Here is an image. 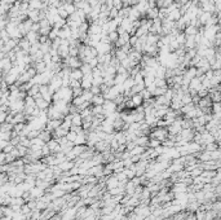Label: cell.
I'll use <instances>...</instances> for the list:
<instances>
[{
	"label": "cell",
	"instance_id": "obj_1",
	"mask_svg": "<svg viewBox=\"0 0 221 220\" xmlns=\"http://www.w3.org/2000/svg\"><path fill=\"white\" fill-rule=\"evenodd\" d=\"M150 139H157V140H160L162 143L166 141L169 137V132H168V127H154L151 128V132L149 135Z\"/></svg>",
	"mask_w": 221,
	"mask_h": 220
},
{
	"label": "cell",
	"instance_id": "obj_2",
	"mask_svg": "<svg viewBox=\"0 0 221 220\" xmlns=\"http://www.w3.org/2000/svg\"><path fill=\"white\" fill-rule=\"evenodd\" d=\"M104 106V112H105V115H110V114H113L115 112H118V105L115 104V101L113 100H106L105 101V104L102 105Z\"/></svg>",
	"mask_w": 221,
	"mask_h": 220
},
{
	"label": "cell",
	"instance_id": "obj_3",
	"mask_svg": "<svg viewBox=\"0 0 221 220\" xmlns=\"http://www.w3.org/2000/svg\"><path fill=\"white\" fill-rule=\"evenodd\" d=\"M129 39H131V35L129 33H124V34H120L119 35V39H118L115 47L116 48H122L124 46H127V44H129Z\"/></svg>",
	"mask_w": 221,
	"mask_h": 220
},
{
	"label": "cell",
	"instance_id": "obj_4",
	"mask_svg": "<svg viewBox=\"0 0 221 220\" xmlns=\"http://www.w3.org/2000/svg\"><path fill=\"white\" fill-rule=\"evenodd\" d=\"M69 134V130H66L65 127H58L54 132H53V139H61V137H66V135Z\"/></svg>",
	"mask_w": 221,
	"mask_h": 220
},
{
	"label": "cell",
	"instance_id": "obj_5",
	"mask_svg": "<svg viewBox=\"0 0 221 220\" xmlns=\"http://www.w3.org/2000/svg\"><path fill=\"white\" fill-rule=\"evenodd\" d=\"M146 18L149 20H157L159 18V8L155 7V8H150L149 11L146 12Z\"/></svg>",
	"mask_w": 221,
	"mask_h": 220
},
{
	"label": "cell",
	"instance_id": "obj_6",
	"mask_svg": "<svg viewBox=\"0 0 221 220\" xmlns=\"http://www.w3.org/2000/svg\"><path fill=\"white\" fill-rule=\"evenodd\" d=\"M28 5H30V9L41 11L44 3L41 2V0H30V2H28Z\"/></svg>",
	"mask_w": 221,
	"mask_h": 220
},
{
	"label": "cell",
	"instance_id": "obj_7",
	"mask_svg": "<svg viewBox=\"0 0 221 220\" xmlns=\"http://www.w3.org/2000/svg\"><path fill=\"white\" fill-rule=\"evenodd\" d=\"M105 101H106V99H105V96L102 93H100V95H94V97H93V100H92V105L94 106V105H104L105 104Z\"/></svg>",
	"mask_w": 221,
	"mask_h": 220
},
{
	"label": "cell",
	"instance_id": "obj_8",
	"mask_svg": "<svg viewBox=\"0 0 221 220\" xmlns=\"http://www.w3.org/2000/svg\"><path fill=\"white\" fill-rule=\"evenodd\" d=\"M34 68L36 69V73H38V74H43V73L47 71V64L44 62V61L35 62L34 64Z\"/></svg>",
	"mask_w": 221,
	"mask_h": 220
},
{
	"label": "cell",
	"instance_id": "obj_9",
	"mask_svg": "<svg viewBox=\"0 0 221 220\" xmlns=\"http://www.w3.org/2000/svg\"><path fill=\"white\" fill-rule=\"evenodd\" d=\"M71 79H75V80H80L82 82V79L84 78V74H83V71L80 70V69H72L71 70Z\"/></svg>",
	"mask_w": 221,
	"mask_h": 220
},
{
	"label": "cell",
	"instance_id": "obj_10",
	"mask_svg": "<svg viewBox=\"0 0 221 220\" xmlns=\"http://www.w3.org/2000/svg\"><path fill=\"white\" fill-rule=\"evenodd\" d=\"M149 140H150L149 136H138L135 143L137 145H140V146H145V148H147V145H149Z\"/></svg>",
	"mask_w": 221,
	"mask_h": 220
},
{
	"label": "cell",
	"instance_id": "obj_11",
	"mask_svg": "<svg viewBox=\"0 0 221 220\" xmlns=\"http://www.w3.org/2000/svg\"><path fill=\"white\" fill-rule=\"evenodd\" d=\"M72 115V126H83V117L80 113L71 114Z\"/></svg>",
	"mask_w": 221,
	"mask_h": 220
},
{
	"label": "cell",
	"instance_id": "obj_12",
	"mask_svg": "<svg viewBox=\"0 0 221 220\" xmlns=\"http://www.w3.org/2000/svg\"><path fill=\"white\" fill-rule=\"evenodd\" d=\"M63 8H65L66 12H67V13L70 14V16L78 11V9H76V7H75V4H74L72 2H66L65 5H63Z\"/></svg>",
	"mask_w": 221,
	"mask_h": 220
},
{
	"label": "cell",
	"instance_id": "obj_13",
	"mask_svg": "<svg viewBox=\"0 0 221 220\" xmlns=\"http://www.w3.org/2000/svg\"><path fill=\"white\" fill-rule=\"evenodd\" d=\"M181 17H182V13H181L180 8H179V9H176V11H173V12H171V13L168 14V20L175 21V22H177Z\"/></svg>",
	"mask_w": 221,
	"mask_h": 220
},
{
	"label": "cell",
	"instance_id": "obj_14",
	"mask_svg": "<svg viewBox=\"0 0 221 220\" xmlns=\"http://www.w3.org/2000/svg\"><path fill=\"white\" fill-rule=\"evenodd\" d=\"M40 84H34L30 90L27 91V96H32V97H35L36 95H39L40 93Z\"/></svg>",
	"mask_w": 221,
	"mask_h": 220
},
{
	"label": "cell",
	"instance_id": "obj_15",
	"mask_svg": "<svg viewBox=\"0 0 221 220\" xmlns=\"http://www.w3.org/2000/svg\"><path fill=\"white\" fill-rule=\"evenodd\" d=\"M132 99V101L135 102V105L138 108V106H142V104H144V97H142V95L141 93H137V95H133V96L131 97Z\"/></svg>",
	"mask_w": 221,
	"mask_h": 220
},
{
	"label": "cell",
	"instance_id": "obj_16",
	"mask_svg": "<svg viewBox=\"0 0 221 220\" xmlns=\"http://www.w3.org/2000/svg\"><path fill=\"white\" fill-rule=\"evenodd\" d=\"M107 36H109L110 43H111L113 46H115L116 42H118V39H119V33H118V31H113V33L107 34Z\"/></svg>",
	"mask_w": 221,
	"mask_h": 220
},
{
	"label": "cell",
	"instance_id": "obj_17",
	"mask_svg": "<svg viewBox=\"0 0 221 220\" xmlns=\"http://www.w3.org/2000/svg\"><path fill=\"white\" fill-rule=\"evenodd\" d=\"M123 86H124V90H126V92H127V91H131V90H132V87L135 86V79L129 77V78L126 80V82L123 83Z\"/></svg>",
	"mask_w": 221,
	"mask_h": 220
},
{
	"label": "cell",
	"instance_id": "obj_18",
	"mask_svg": "<svg viewBox=\"0 0 221 220\" xmlns=\"http://www.w3.org/2000/svg\"><path fill=\"white\" fill-rule=\"evenodd\" d=\"M162 146V141L160 140H157V139H150L149 140V145H147V148H153V149H157Z\"/></svg>",
	"mask_w": 221,
	"mask_h": 220
},
{
	"label": "cell",
	"instance_id": "obj_19",
	"mask_svg": "<svg viewBox=\"0 0 221 220\" xmlns=\"http://www.w3.org/2000/svg\"><path fill=\"white\" fill-rule=\"evenodd\" d=\"M155 86L159 88H168L167 79H162V78H155Z\"/></svg>",
	"mask_w": 221,
	"mask_h": 220
},
{
	"label": "cell",
	"instance_id": "obj_20",
	"mask_svg": "<svg viewBox=\"0 0 221 220\" xmlns=\"http://www.w3.org/2000/svg\"><path fill=\"white\" fill-rule=\"evenodd\" d=\"M144 82H145L146 88L150 87V86H153L154 83H155V77H154V75H146L145 79H144Z\"/></svg>",
	"mask_w": 221,
	"mask_h": 220
},
{
	"label": "cell",
	"instance_id": "obj_21",
	"mask_svg": "<svg viewBox=\"0 0 221 220\" xmlns=\"http://www.w3.org/2000/svg\"><path fill=\"white\" fill-rule=\"evenodd\" d=\"M67 25V20H65V18H60L58 20L56 24L53 25V27H56V29H62L63 26H66Z\"/></svg>",
	"mask_w": 221,
	"mask_h": 220
},
{
	"label": "cell",
	"instance_id": "obj_22",
	"mask_svg": "<svg viewBox=\"0 0 221 220\" xmlns=\"http://www.w3.org/2000/svg\"><path fill=\"white\" fill-rule=\"evenodd\" d=\"M76 136H78V134H76V132H74V131H69V134L66 135V137H67V140H69V141H71V143H75Z\"/></svg>",
	"mask_w": 221,
	"mask_h": 220
},
{
	"label": "cell",
	"instance_id": "obj_23",
	"mask_svg": "<svg viewBox=\"0 0 221 220\" xmlns=\"http://www.w3.org/2000/svg\"><path fill=\"white\" fill-rule=\"evenodd\" d=\"M141 95H142V97H144V100H149V99H151L153 97V95L150 93V91L147 90V88H145V90L141 92Z\"/></svg>",
	"mask_w": 221,
	"mask_h": 220
},
{
	"label": "cell",
	"instance_id": "obj_24",
	"mask_svg": "<svg viewBox=\"0 0 221 220\" xmlns=\"http://www.w3.org/2000/svg\"><path fill=\"white\" fill-rule=\"evenodd\" d=\"M137 42H138V36H136V35H133V36H131V39H129V44L132 46V48H133L136 44H137Z\"/></svg>",
	"mask_w": 221,
	"mask_h": 220
},
{
	"label": "cell",
	"instance_id": "obj_25",
	"mask_svg": "<svg viewBox=\"0 0 221 220\" xmlns=\"http://www.w3.org/2000/svg\"><path fill=\"white\" fill-rule=\"evenodd\" d=\"M14 148H16V146H14V145H13L12 143H9V145L6 146V148H4V149H3L2 152H4V153H11V152H12V150H13Z\"/></svg>",
	"mask_w": 221,
	"mask_h": 220
},
{
	"label": "cell",
	"instance_id": "obj_26",
	"mask_svg": "<svg viewBox=\"0 0 221 220\" xmlns=\"http://www.w3.org/2000/svg\"><path fill=\"white\" fill-rule=\"evenodd\" d=\"M49 220H62V216H61V214H56L53 218H50Z\"/></svg>",
	"mask_w": 221,
	"mask_h": 220
},
{
	"label": "cell",
	"instance_id": "obj_27",
	"mask_svg": "<svg viewBox=\"0 0 221 220\" xmlns=\"http://www.w3.org/2000/svg\"><path fill=\"white\" fill-rule=\"evenodd\" d=\"M41 2H43V3H47V2H48V0H41Z\"/></svg>",
	"mask_w": 221,
	"mask_h": 220
},
{
	"label": "cell",
	"instance_id": "obj_28",
	"mask_svg": "<svg viewBox=\"0 0 221 220\" xmlns=\"http://www.w3.org/2000/svg\"><path fill=\"white\" fill-rule=\"evenodd\" d=\"M142 220H149V218H145V219H142Z\"/></svg>",
	"mask_w": 221,
	"mask_h": 220
}]
</instances>
